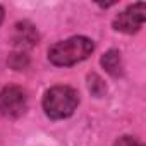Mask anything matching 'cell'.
<instances>
[{"mask_svg":"<svg viewBox=\"0 0 146 146\" xmlns=\"http://www.w3.org/2000/svg\"><path fill=\"white\" fill-rule=\"evenodd\" d=\"M28 108L26 93L17 86H7L0 91V113L7 119L21 117Z\"/></svg>","mask_w":146,"mask_h":146,"instance_id":"3957f363","label":"cell"},{"mask_svg":"<svg viewBox=\"0 0 146 146\" xmlns=\"http://www.w3.org/2000/svg\"><path fill=\"white\" fill-rule=\"evenodd\" d=\"M36 31L31 24L28 23H21L16 26V35H14V41L19 48H29L36 43Z\"/></svg>","mask_w":146,"mask_h":146,"instance_id":"5b68a950","label":"cell"},{"mask_svg":"<svg viewBox=\"0 0 146 146\" xmlns=\"http://www.w3.org/2000/svg\"><path fill=\"white\" fill-rule=\"evenodd\" d=\"M115 146H141V144H139V141H137L136 137H132V136H122V137L117 139Z\"/></svg>","mask_w":146,"mask_h":146,"instance_id":"52a82bcc","label":"cell"},{"mask_svg":"<svg viewBox=\"0 0 146 146\" xmlns=\"http://www.w3.org/2000/svg\"><path fill=\"white\" fill-rule=\"evenodd\" d=\"M78 103H79V95L70 86H53L43 96L45 113L53 120L70 117L74 113Z\"/></svg>","mask_w":146,"mask_h":146,"instance_id":"7a4b0ae2","label":"cell"},{"mask_svg":"<svg viewBox=\"0 0 146 146\" xmlns=\"http://www.w3.org/2000/svg\"><path fill=\"white\" fill-rule=\"evenodd\" d=\"M144 23V4H134L131 7H127L124 12H120L115 21L113 26L117 31L122 33H136Z\"/></svg>","mask_w":146,"mask_h":146,"instance_id":"277c9868","label":"cell"},{"mask_svg":"<svg viewBox=\"0 0 146 146\" xmlns=\"http://www.w3.org/2000/svg\"><path fill=\"white\" fill-rule=\"evenodd\" d=\"M102 64L103 67L110 72V74L113 76H119L120 72H122V62H120V53L117 50H110L103 55L102 58Z\"/></svg>","mask_w":146,"mask_h":146,"instance_id":"8992f818","label":"cell"},{"mask_svg":"<svg viewBox=\"0 0 146 146\" xmlns=\"http://www.w3.org/2000/svg\"><path fill=\"white\" fill-rule=\"evenodd\" d=\"M4 21V9H2V5H0V23Z\"/></svg>","mask_w":146,"mask_h":146,"instance_id":"ba28073f","label":"cell"},{"mask_svg":"<svg viewBox=\"0 0 146 146\" xmlns=\"http://www.w3.org/2000/svg\"><path fill=\"white\" fill-rule=\"evenodd\" d=\"M93 52V41L86 36H72L64 41L55 43L48 50V58L52 64L67 67L88 58Z\"/></svg>","mask_w":146,"mask_h":146,"instance_id":"6da1fadb","label":"cell"}]
</instances>
